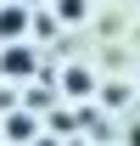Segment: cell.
Returning <instances> with one entry per match:
<instances>
[{"instance_id": "obj_1", "label": "cell", "mask_w": 140, "mask_h": 146, "mask_svg": "<svg viewBox=\"0 0 140 146\" xmlns=\"http://www.w3.org/2000/svg\"><path fill=\"white\" fill-rule=\"evenodd\" d=\"M22 28H28V11H22V6H6V11H0V39H17Z\"/></svg>"}, {"instance_id": "obj_2", "label": "cell", "mask_w": 140, "mask_h": 146, "mask_svg": "<svg viewBox=\"0 0 140 146\" xmlns=\"http://www.w3.org/2000/svg\"><path fill=\"white\" fill-rule=\"evenodd\" d=\"M0 68H6V73H11V79H22V73H34V56H28V51H22V45H11V51H6V56H0Z\"/></svg>"}, {"instance_id": "obj_3", "label": "cell", "mask_w": 140, "mask_h": 146, "mask_svg": "<svg viewBox=\"0 0 140 146\" xmlns=\"http://www.w3.org/2000/svg\"><path fill=\"white\" fill-rule=\"evenodd\" d=\"M62 17H84V0H62Z\"/></svg>"}]
</instances>
